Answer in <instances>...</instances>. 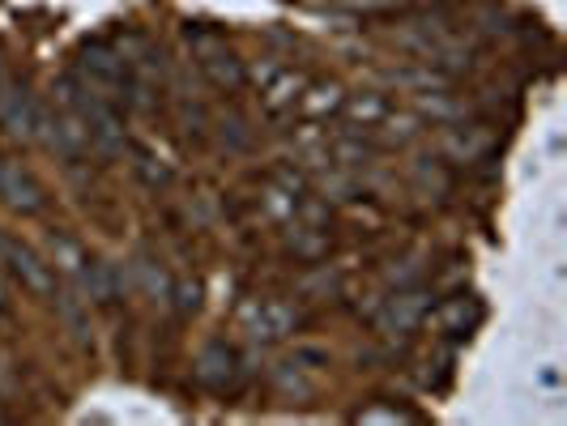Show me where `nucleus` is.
Listing matches in <instances>:
<instances>
[{
	"mask_svg": "<svg viewBox=\"0 0 567 426\" xmlns=\"http://www.w3.org/2000/svg\"><path fill=\"white\" fill-rule=\"evenodd\" d=\"M73 82L82 85L90 98L107 103V107H128V60H124V48H115L107 39H90L78 48V60H73Z\"/></svg>",
	"mask_w": 567,
	"mask_h": 426,
	"instance_id": "nucleus-1",
	"label": "nucleus"
},
{
	"mask_svg": "<svg viewBox=\"0 0 567 426\" xmlns=\"http://www.w3.org/2000/svg\"><path fill=\"white\" fill-rule=\"evenodd\" d=\"M184 39H188V48H193V56H197V69L205 73V82L214 85V90H223V94L244 90L248 69H244V60L235 56V48H230L218 30L188 27L184 30Z\"/></svg>",
	"mask_w": 567,
	"mask_h": 426,
	"instance_id": "nucleus-2",
	"label": "nucleus"
},
{
	"mask_svg": "<svg viewBox=\"0 0 567 426\" xmlns=\"http://www.w3.org/2000/svg\"><path fill=\"white\" fill-rule=\"evenodd\" d=\"M43 120H48V107L30 94L27 85L4 82V90H0V128H4V137H13V142H39Z\"/></svg>",
	"mask_w": 567,
	"mask_h": 426,
	"instance_id": "nucleus-3",
	"label": "nucleus"
},
{
	"mask_svg": "<svg viewBox=\"0 0 567 426\" xmlns=\"http://www.w3.org/2000/svg\"><path fill=\"white\" fill-rule=\"evenodd\" d=\"M4 269L27 285L30 294H39V299L56 294V269L34 252V248H27L22 239H9V235H4Z\"/></svg>",
	"mask_w": 567,
	"mask_h": 426,
	"instance_id": "nucleus-4",
	"label": "nucleus"
},
{
	"mask_svg": "<svg viewBox=\"0 0 567 426\" xmlns=\"http://www.w3.org/2000/svg\"><path fill=\"white\" fill-rule=\"evenodd\" d=\"M39 142L48 145V149H56L60 158H69V163H78V158H85V154H90V133H85L82 115L69 112V107L48 112Z\"/></svg>",
	"mask_w": 567,
	"mask_h": 426,
	"instance_id": "nucleus-5",
	"label": "nucleus"
},
{
	"mask_svg": "<svg viewBox=\"0 0 567 426\" xmlns=\"http://www.w3.org/2000/svg\"><path fill=\"white\" fill-rule=\"evenodd\" d=\"M426 312H431V299H426L419 285H405L393 299H384V308L375 312V324H380L389 337H405V333H414V329L423 324Z\"/></svg>",
	"mask_w": 567,
	"mask_h": 426,
	"instance_id": "nucleus-6",
	"label": "nucleus"
},
{
	"mask_svg": "<svg viewBox=\"0 0 567 426\" xmlns=\"http://www.w3.org/2000/svg\"><path fill=\"white\" fill-rule=\"evenodd\" d=\"M0 200H4L13 214H39V209L48 205V193H43V184H39L22 163L0 158Z\"/></svg>",
	"mask_w": 567,
	"mask_h": 426,
	"instance_id": "nucleus-7",
	"label": "nucleus"
},
{
	"mask_svg": "<svg viewBox=\"0 0 567 426\" xmlns=\"http://www.w3.org/2000/svg\"><path fill=\"white\" fill-rule=\"evenodd\" d=\"M299 329V315L290 312L286 303H248L244 308V333L256 345H274V341H286Z\"/></svg>",
	"mask_w": 567,
	"mask_h": 426,
	"instance_id": "nucleus-8",
	"label": "nucleus"
},
{
	"mask_svg": "<svg viewBox=\"0 0 567 426\" xmlns=\"http://www.w3.org/2000/svg\"><path fill=\"white\" fill-rule=\"evenodd\" d=\"M426 324H431L440 337L461 341L483 324V303H478L474 294H453V299H444L435 312H426Z\"/></svg>",
	"mask_w": 567,
	"mask_h": 426,
	"instance_id": "nucleus-9",
	"label": "nucleus"
},
{
	"mask_svg": "<svg viewBox=\"0 0 567 426\" xmlns=\"http://www.w3.org/2000/svg\"><path fill=\"white\" fill-rule=\"evenodd\" d=\"M197 380L209 388V393H227L235 388V380H239V354L223 345V341H214V345H205L197 354Z\"/></svg>",
	"mask_w": 567,
	"mask_h": 426,
	"instance_id": "nucleus-10",
	"label": "nucleus"
},
{
	"mask_svg": "<svg viewBox=\"0 0 567 426\" xmlns=\"http://www.w3.org/2000/svg\"><path fill=\"white\" fill-rule=\"evenodd\" d=\"M303 90H308V77L303 73H278L274 82L260 90V107L269 115H295V107L303 103Z\"/></svg>",
	"mask_w": 567,
	"mask_h": 426,
	"instance_id": "nucleus-11",
	"label": "nucleus"
},
{
	"mask_svg": "<svg viewBox=\"0 0 567 426\" xmlns=\"http://www.w3.org/2000/svg\"><path fill=\"white\" fill-rule=\"evenodd\" d=\"M491 145H495V137L486 128H456L453 137H449V154H453L456 163H478V158L491 154Z\"/></svg>",
	"mask_w": 567,
	"mask_h": 426,
	"instance_id": "nucleus-12",
	"label": "nucleus"
},
{
	"mask_svg": "<svg viewBox=\"0 0 567 426\" xmlns=\"http://www.w3.org/2000/svg\"><path fill=\"white\" fill-rule=\"evenodd\" d=\"M52 260H56L52 269H60L69 282H82L85 264H90V260H85V252L73 243V239H69V235H56V239H52Z\"/></svg>",
	"mask_w": 567,
	"mask_h": 426,
	"instance_id": "nucleus-13",
	"label": "nucleus"
},
{
	"mask_svg": "<svg viewBox=\"0 0 567 426\" xmlns=\"http://www.w3.org/2000/svg\"><path fill=\"white\" fill-rule=\"evenodd\" d=\"M346 112H350V120H354L359 128H380V124L393 115V107H389L380 94H359V98L346 103Z\"/></svg>",
	"mask_w": 567,
	"mask_h": 426,
	"instance_id": "nucleus-14",
	"label": "nucleus"
},
{
	"mask_svg": "<svg viewBox=\"0 0 567 426\" xmlns=\"http://www.w3.org/2000/svg\"><path fill=\"white\" fill-rule=\"evenodd\" d=\"M290 248L303 256V260H316L320 252H329V230L324 227H295V235H290Z\"/></svg>",
	"mask_w": 567,
	"mask_h": 426,
	"instance_id": "nucleus-15",
	"label": "nucleus"
},
{
	"mask_svg": "<svg viewBox=\"0 0 567 426\" xmlns=\"http://www.w3.org/2000/svg\"><path fill=\"white\" fill-rule=\"evenodd\" d=\"M341 103H346V98H341L338 85H308L299 107H303V112H312V115H324V112H338Z\"/></svg>",
	"mask_w": 567,
	"mask_h": 426,
	"instance_id": "nucleus-16",
	"label": "nucleus"
},
{
	"mask_svg": "<svg viewBox=\"0 0 567 426\" xmlns=\"http://www.w3.org/2000/svg\"><path fill=\"white\" fill-rule=\"evenodd\" d=\"M338 4L350 13H393V9H410L419 0H338Z\"/></svg>",
	"mask_w": 567,
	"mask_h": 426,
	"instance_id": "nucleus-17",
	"label": "nucleus"
},
{
	"mask_svg": "<svg viewBox=\"0 0 567 426\" xmlns=\"http://www.w3.org/2000/svg\"><path fill=\"white\" fill-rule=\"evenodd\" d=\"M137 175L145 184H167V167H154V154H145V149H137Z\"/></svg>",
	"mask_w": 567,
	"mask_h": 426,
	"instance_id": "nucleus-18",
	"label": "nucleus"
},
{
	"mask_svg": "<svg viewBox=\"0 0 567 426\" xmlns=\"http://www.w3.org/2000/svg\"><path fill=\"white\" fill-rule=\"evenodd\" d=\"M175 294H179V312H193V308L200 303V285L197 282H193V285L179 282V285H175Z\"/></svg>",
	"mask_w": 567,
	"mask_h": 426,
	"instance_id": "nucleus-19",
	"label": "nucleus"
},
{
	"mask_svg": "<svg viewBox=\"0 0 567 426\" xmlns=\"http://www.w3.org/2000/svg\"><path fill=\"white\" fill-rule=\"evenodd\" d=\"M401 418H405L401 409H363L359 414V423H401Z\"/></svg>",
	"mask_w": 567,
	"mask_h": 426,
	"instance_id": "nucleus-20",
	"label": "nucleus"
},
{
	"mask_svg": "<svg viewBox=\"0 0 567 426\" xmlns=\"http://www.w3.org/2000/svg\"><path fill=\"white\" fill-rule=\"evenodd\" d=\"M4 303H9V299H4V273H0V312H4Z\"/></svg>",
	"mask_w": 567,
	"mask_h": 426,
	"instance_id": "nucleus-21",
	"label": "nucleus"
},
{
	"mask_svg": "<svg viewBox=\"0 0 567 426\" xmlns=\"http://www.w3.org/2000/svg\"><path fill=\"white\" fill-rule=\"evenodd\" d=\"M4 82H9V73H4V60H0V90H4Z\"/></svg>",
	"mask_w": 567,
	"mask_h": 426,
	"instance_id": "nucleus-22",
	"label": "nucleus"
}]
</instances>
